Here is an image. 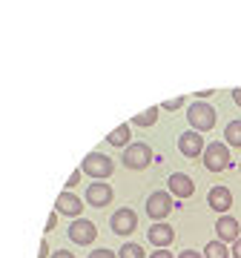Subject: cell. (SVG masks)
Instances as JSON below:
<instances>
[{"label":"cell","mask_w":241,"mask_h":258,"mask_svg":"<svg viewBox=\"0 0 241 258\" xmlns=\"http://www.w3.org/2000/svg\"><path fill=\"white\" fill-rule=\"evenodd\" d=\"M55 224H57V212H52V215H49V221H46V232L55 230Z\"/></svg>","instance_id":"cb8c5ba5"},{"label":"cell","mask_w":241,"mask_h":258,"mask_svg":"<svg viewBox=\"0 0 241 258\" xmlns=\"http://www.w3.org/2000/svg\"><path fill=\"white\" fill-rule=\"evenodd\" d=\"M204 166L210 169V172H221V169H227L230 166V149H227V144H207L204 149Z\"/></svg>","instance_id":"3957f363"},{"label":"cell","mask_w":241,"mask_h":258,"mask_svg":"<svg viewBox=\"0 0 241 258\" xmlns=\"http://www.w3.org/2000/svg\"><path fill=\"white\" fill-rule=\"evenodd\" d=\"M204 258H227V247L221 244V238L207 244V247H204Z\"/></svg>","instance_id":"e0dca14e"},{"label":"cell","mask_w":241,"mask_h":258,"mask_svg":"<svg viewBox=\"0 0 241 258\" xmlns=\"http://www.w3.org/2000/svg\"><path fill=\"white\" fill-rule=\"evenodd\" d=\"M207 204H210V210L215 212H227L232 207V195L227 186H213L210 192H207Z\"/></svg>","instance_id":"7c38bea8"},{"label":"cell","mask_w":241,"mask_h":258,"mask_svg":"<svg viewBox=\"0 0 241 258\" xmlns=\"http://www.w3.org/2000/svg\"><path fill=\"white\" fill-rule=\"evenodd\" d=\"M155 120H158V109L152 106V109H147V112H141V115H135V118H132V123H135V126H152Z\"/></svg>","instance_id":"ac0fdd59"},{"label":"cell","mask_w":241,"mask_h":258,"mask_svg":"<svg viewBox=\"0 0 241 258\" xmlns=\"http://www.w3.org/2000/svg\"><path fill=\"white\" fill-rule=\"evenodd\" d=\"M130 138H132V132H130V126H127V123H120V126H115L109 132V144L112 147H130Z\"/></svg>","instance_id":"9a60e30c"},{"label":"cell","mask_w":241,"mask_h":258,"mask_svg":"<svg viewBox=\"0 0 241 258\" xmlns=\"http://www.w3.org/2000/svg\"><path fill=\"white\" fill-rule=\"evenodd\" d=\"M78 181H81V169H78V172H72V175H69V184H66V186H75V184H78Z\"/></svg>","instance_id":"4316f807"},{"label":"cell","mask_w":241,"mask_h":258,"mask_svg":"<svg viewBox=\"0 0 241 258\" xmlns=\"http://www.w3.org/2000/svg\"><path fill=\"white\" fill-rule=\"evenodd\" d=\"M181 106H184V98H172V101L164 103V109H169V112H172V109H181Z\"/></svg>","instance_id":"44dd1931"},{"label":"cell","mask_w":241,"mask_h":258,"mask_svg":"<svg viewBox=\"0 0 241 258\" xmlns=\"http://www.w3.org/2000/svg\"><path fill=\"white\" fill-rule=\"evenodd\" d=\"M57 212H64V215H72V218H78L81 215V210H84V204H81V198L72 192H61L57 195Z\"/></svg>","instance_id":"4fadbf2b"},{"label":"cell","mask_w":241,"mask_h":258,"mask_svg":"<svg viewBox=\"0 0 241 258\" xmlns=\"http://www.w3.org/2000/svg\"><path fill=\"white\" fill-rule=\"evenodd\" d=\"M224 138L230 147H238L241 149V120H230L227 126H224Z\"/></svg>","instance_id":"2e32d148"},{"label":"cell","mask_w":241,"mask_h":258,"mask_svg":"<svg viewBox=\"0 0 241 258\" xmlns=\"http://www.w3.org/2000/svg\"><path fill=\"white\" fill-rule=\"evenodd\" d=\"M112 201V186L103 184V181H95V184L86 186V204L89 207H106Z\"/></svg>","instance_id":"9c48e42d"},{"label":"cell","mask_w":241,"mask_h":258,"mask_svg":"<svg viewBox=\"0 0 241 258\" xmlns=\"http://www.w3.org/2000/svg\"><path fill=\"white\" fill-rule=\"evenodd\" d=\"M69 238L75 241V244H92L95 238H98V230H95L92 221H86V218H75L72 227H69Z\"/></svg>","instance_id":"52a82bcc"},{"label":"cell","mask_w":241,"mask_h":258,"mask_svg":"<svg viewBox=\"0 0 241 258\" xmlns=\"http://www.w3.org/2000/svg\"><path fill=\"white\" fill-rule=\"evenodd\" d=\"M215 230H218V238H221V241H238V221L230 218V215L218 218Z\"/></svg>","instance_id":"5bb4252c"},{"label":"cell","mask_w":241,"mask_h":258,"mask_svg":"<svg viewBox=\"0 0 241 258\" xmlns=\"http://www.w3.org/2000/svg\"><path fill=\"white\" fill-rule=\"evenodd\" d=\"M147 238H149V244H155V247H169V244L175 241V230H172L169 224L158 221L147 230Z\"/></svg>","instance_id":"30bf717a"},{"label":"cell","mask_w":241,"mask_h":258,"mask_svg":"<svg viewBox=\"0 0 241 258\" xmlns=\"http://www.w3.org/2000/svg\"><path fill=\"white\" fill-rule=\"evenodd\" d=\"M187 120H190V126L198 129V132H207V129L215 126V109L210 103L204 101H195L190 109H187Z\"/></svg>","instance_id":"6da1fadb"},{"label":"cell","mask_w":241,"mask_h":258,"mask_svg":"<svg viewBox=\"0 0 241 258\" xmlns=\"http://www.w3.org/2000/svg\"><path fill=\"white\" fill-rule=\"evenodd\" d=\"M204 138H201V132L198 129H190V132H181L178 135V152L184 158H198V155H204Z\"/></svg>","instance_id":"5b68a950"},{"label":"cell","mask_w":241,"mask_h":258,"mask_svg":"<svg viewBox=\"0 0 241 258\" xmlns=\"http://www.w3.org/2000/svg\"><path fill=\"white\" fill-rule=\"evenodd\" d=\"M178 258H201V252H195V249H184Z\"/></svg>","instance_id":"d4e9b609"},{"label":"cell","mask_w":241,"mask_h":258,"mask_svg":"<svg viewBox=\"0 0 241 258\" xmlns=\"http://www.w3.org/2000/svg\"><path fill=\"white\" fill-rule=\"evenodd\" d=\"M232 255H235V258H241V238L235 241V247H232Z\"/></svg>","instance_id":"83f0119b"},{"label":"cell","mask_w":241,"mask_h":258,"mask_svg":"<svg viewBox=\"0 0 241 258\" xmlns=\"http://www.w3.org/2000/svg\"><path fill=\"white\" fill-rule=\"evenodd\" d=\"M232 101H235V103L241 106V89H235V92H232Z\"/></svg>","instance_id":"f1b7e54d"},{"label":"cell","mask_w":241,"mask_h":258,"mask_svg":"<svg viewBox=\"0 0 241 258\" xmlns=\"http://www.w3.org/2000/svg\"><path fill=\"white\" fill-rule=\"evenodd\" d=\"M118 252H120V258H147V252L141 249V244H124Z\"/></svg>","instance_id":"d6986e66"},{"label":"cell","mask_w":241,"mask_h":258,"mask_svg":"<svg viewBox=\"0 0 241 258\" xmlns=\"http://www.w3.org/2000/svg\"><path fill=\"white\" fill-rule=\"evenodd\" d=\"M169 192L175 195V198H190V195L195 192V181L190 175H184V172H172L167 181Z\"/></svg>","instance_id":"8fae6325"},{"label":"cell","mask_w":241,"mask_h":258,"mask_svg":"<svg viewBox=\"0 0 241 258\" xmlns=\"http://www.w3.org/2000/svg\"><path fill=\"white\" fill-rule=\"evenodd\" d=\"M49 258H75L72 252H66V249H57V252H52Z\"/></svg>","instance_id":"484cf974"},{"label":"cell","mask_w":241,"mask_h":258,"mask_svg":"<svg viewBox=\"0 0 241 258\" xmlns=\"http://www.w3.org/2000/svg\"><path fill=\"white\" fill-rule=\"evenodd\" d=\"M120 161H124L127 169H144L152 161V149L147 144H130V147H124V158Z\"/></svg>","instance_id":"277c9868"},{"label":"cell","mask_w":241,"mask_h":258,"mask_svg":"<svg viewBox=\"0 0 241 258\" xmlns=\"http://www.w3.org/2000/svg\"><path fill=\"white\" fill-rule=\"evenodd\" d=\"M112 169H115V164H112V158L103 155V152H89V155L84 158V172L89 178H95V181L109 178Z\"/></svg>","instance_id":"7a4b0ae2"},{"label":"cell","mask_w":241,"mask_h":258,"mask_svg":"<svg viewBox=\"0 0 241 258\" xmlns=\"http://www.w3.org/2000/svg\"><path fill=\"white\" fill-rule=\"evenodd\" d=\"M49 255H52V252H49V244L43 241V244H40V252H37V258H49Z\"/></svg>","instance_id":"603a6c76"},{"label":"cell","mask_w":241,"mask_h":258,"mask_svg":"<svg viewBox=\"0 0 241 258\" xmlns=\"http://www.w3.org/2000/svg\"><path fill=\"white\" fill-rule=\"evenodd\" d=\"M89 258H120V255H115V252H109V249L103 247V249H92Z\"/></svg>","instance_id":"ffe728a7"},{"label":"cell","mask_w":241,"mask_h":258,"mask_svg":"<svg viewBox=\"0 0 241 258\" xmlns=\"http://www.w3.org/2000/svg\"><path fill=\"white\" fill-rule=\"evenodd\" d=\"M109 227H112V232H118V235H130V232H135V227H138V215L132 210H118V212H112Z\"/></svg>","instance_id":"ba28073f"},{"label":"cell","mask_w":241,"mask_h":258,"mask_svg":"<svg viewBox=\"0 0 241 258\" xmlns=\"http://www.w3.org/2000/svg\"><path fill=\"white\" fill-rule=\"evenodd\" d=\"M149 258H172V252L167 247H158L155 252H149Z\"/></svg>","instance_id":"7402d4cb"},{"label":"cell","mask_w":241,"mask_h":258,"mask_svg":"<svg viewBox=\"0 0 241 258\" xmlns=\"http://www.w3.org/2000/svg\"><path fill=\"white\" fill-rule=\"evenodd\" d=\"M169 212H172V195L169 192H152L147 198V215L149 218H155V221H161V218H167Z\"/></svg>","instance_id":"8992f818"}]
</instances>
